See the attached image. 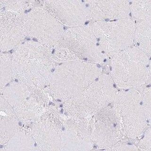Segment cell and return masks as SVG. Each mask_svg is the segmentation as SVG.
I'll use <instances>...</instances> for the list:
<instances>
[{
    "label": "cell",
    "instance_id": "cell-11",
    "mask_svg": "<svg viewBox=\"0 0 151 151\" xmlns=\"http://www.w3.org/2000/svg\"><path fill=\"white\" fill-rule=\"evenodd\" d=\"M45 8L61 24L72 27L84 25L91 20L89 1H45Z\"/></svg>",
    "mask_w": 151,
    "mask_h": 151
},
{
    "label": "cell",
    "instance_id": "cell-23",
    "mask_svg": "<svg viewBox=\"0 0 151 151\" xmlns=\"http://www.w3.org/2000/svg\"><path fill=\"white\" fill-rule=\"evenodd\" d=\"M102 151H139L138 148L133 145L119 143L116 145L105 149Z\"/></svg>",
    "mask_w": 151,
    "mask_h": 151
},
{
    "label": "cell",
    "instance_id": "cell-19",
    "mask_svg": "<svg viewBox=\"0 0 151 151\" xmlns=\"http://www.w3.org/2000/svg\"><path fill=\"white\" fill-rule=\"evenodd\" d=\"M132 16L137 20L144 21L151 19V1H129Z\"/></svg>",
    "mask_w": 151,
    "mask_h": 151
},
{
    "label": "cell",
    "instance_id": "cell-17",
    "mask_svg": "<svg viewBox=\"0 0 151 151\" xmlns=\"http://www.w3.org/2000/svg\"><path fill=\"white\" fill-rule=\"evenodd\" d=\"M134 41L143 52L151 54V19L136 25Z\"/></svg>",
    "mask_w": 151,
    "mask_h": 151
},
{
    "label": "cell",
    "instance_id": "cell-10",
    "mask_svg": "<svg viewBox=\"0 0 151 151\" xmlns=\"http://www.w3.org/2000/svg\"><path fill=\"white\" fill-rule=\"evenodd\" d=\"M92 139L99 149L108 148L119 143L124 137L113 108H105L91 118Z\"/></svg>",
    "mask_w": 151,
    "mask_h": 151
},
{
    "label": "cell",
    "instance_id": "cell-5",
    "mask_svg": "<svg viewBox=\"0 0 151 151\" xmlns=\"http://www.w3.org/2000/svg\"><path fill=\"white\" fill-rule=\"evenodd\" d=\"M56 45L71 60L101 63L107 58L90 24L66 30Z\"/></svg>",
    "mask_w": 151,
    "mask_h": 151
},
{
    "label": "cell",
    "instance_id": "cell-9",
    "mask_svg": "<svg viewBox=\"0 0 151 151\" xmlns=\"http://www.w3.org/2000/svg\"><path fill=\"white\" fill-rule=\"evenodd\" d=\"M60 143V151H90L93 147L91 118L69 117L55 126Z\"/></svg>",
    "mask_w": 151,
    "mask_h": 151
},
{
    "label": "cell",
    "instance_id": "cell-8",
    "mask_svg": "<svg viewBox=\"0 0 151 151\" xmlns=\"http://www.w3.org/2000/svg\"><path fill=\"white\" fill-rule=\"evenodd\" d=\"M23 22L26 36L50 47L56 45L65 31L63 24L46 8L35 7L23 14Z\"/></svg>",
    "mask_w": 151,
    "mask_h": 151
},
{
    "label": "cell",
    "instance_id": "cell-1",
    "mask_svg": "<svg viewBox=\"0 0 151 151\" xmlns=\"http://www.w3.org/2000/svg\"><path fill=\"white\" fill-rule=\"evenodd\" d=\"M53 60L50 46L27 42L17 47L12 56V74L21 84L40 88L50 83Z\"/></svg>",
    "mask_w": 151,
    "mask_h": 151
},
{
    "label": "cell",
    "instance_id": "cell-21",
    "mask_svg": "<svg viewBox=\"0 0 151 151\" xmlns=\"http://www.w3.org/2000/svg\"><path fill=\"white\" fill-rule=\"evenodd\" d=\"M142 96L147 122L151 125V86L144 90Z\"/></svg>",
    "mask_w": 151,
    "mask_h": 151
},
{
    "label": "cell",
    "instance_id": "cell-12",
    "mask_svg": "<svg viewBox=\"0 0 151 151\" xmlns=\"http://www.w3.org/2000/svg\"><path fill=\"white\" fill-rule=\"evenodd\" d=\"M0 34L1 51L6 52L20 45L26 36L23 13L11 11L1 13Z\"/></svg>",
    "mask_w": 151,
    "mask_h": 151
},
{
    "label": "cell",
    "instance_id": "cell-15",
    "mask_svg": "<svg viewBox=\"0 0 151 151\" xmlns=\"http://www.w3.org/2000/svg\"><path fill=\"white\" fill-rule=\"evenodd\" d=\"M31 131L41 151H60V137L54 126L47 122L37 123Z\"/></svg>",
    "mask_w": 151,
    "mask_h": 151
},
{
    "label": "cell",
    "instance_id": "cell-24",
    "mask_svg": "<svg viewBox=\"0 0 151 151\" xmlns=\"http://www.w3.org/2000/svg\"><path fill=\"white\" fill-rule=\"evenodd\" d=\"M149 67H150V72H151V58L150 59V61H149Z\"/></svg>",
    "mask_w": 151,
    "mask_h": 151
},
{
    "label": "cell",
    "instance_id": "cell-2",
    "mask_svg": "<svg viewBox=\"0 0 151 151\" xmlns=\"http://www.w3.org/2000/svg\"><path fill=\"white\" fill-rule=\"evenodd\" d=\"M101 69L82 60L64 62L52 73L50 85L54 97L67 101L78 95L101 75Z\"/></svg>",
    "mask_w": 151,
    "mask_h": 151
},
{
    "label": "cell",
    "instance_id": "cell-20",
    "mask_svg": "<svg viewBox=\"0 0 151 151\" xmlns=\"http://www.w3.org/2000/svg\"><path fill=\"white\" fill-rule=\"evenodd\" d=\"M12 78V57L8 53L1 54V89L5 87Z\"/></svg>",
    "mask_w": 151,
    "mask_h": 151
},
{
    "label": "cell",
    "instance_id": "cell-22",
    "mask_svg": "<svg viewBox=\"0 0 151 151\" xmlns=\"http://www.w3.org/2000/svg\"><path fill=\"white\" fill-rule=\"evenodd\" d=\"M137 148L139 151H151V129L145 132Z\"/></svg>",
    "mask_w": 151,
    "mask_h": 151
},
{
    "label": "cell",
    "instance_id": "cell-4",
    "mask_svg": "<svg viewBox=\"0 0 151 151\" xmlns=\"http://www.w3.org/2000/svg\"><path fill=\"white\" fill-rule=\"evenodd\" d=\"M116 93L111 76L101 75L80 93L66 101L65 110L69 117L91 118L113 102Z\"/></svg>",
    "mask_w": 151,
    "mask_h": 151
},
{
    "label": "cell",
    "instance_id": "cell-14",
    "mask_svg": "<svg viewBox=\"0 0 151 151\" xmlns=\"http://www.w3.org/2000/svg\"><path fill=\"white\" fill-rule=\"evenodd\" d=\"M91 20H119L129 18L130 12L127 1H89Z\"/></svg>",
    "mask_w": 151,
    "mask_h": 151
},
{
    "label": "cell",
    "instance_id": "cell-25",
    "mask_svg": "<svg viewBox=\"0 0 151 151\" xmlns=\"http://www.w3.org/2000/svg\"><path fill=\"white\" fill-rule=\"evenodd\" d=\"M5 151V148H2L1 149V151Z\"/></svg>",
    "mask_w": 151,
    "mask_h": 151
},
{
    "label": "cell",
    "instance_id": "cell-18",
    "mask_svg": "<svg viewBox=\"0 0 151 151\" xmlns=\"http://www.w3.org/2000/svg\"><path fill=\"white\" fill-rule=\"evenodd\" d=\"M15 113L9 114L8 117L1 118V144H6L9 139L18 132L16 119L14 118Z\"/></svg>",
    "mask_w": 151,
    "mask_h": 151
},
{
    "label": "cell",
    "instance_id": "cell-7",
    "mask_svg": "<svg viewBox=\"0 0 151 151\" xmlns=\"http://www.w3.org/2000/svg\"><path fill=\"white\" fill-rule=\"evenodd\" d=\"M90 25L107 58L132 47L134 42L136 25L129 17L114 21H94Z\"/></svg>",
    "mask_w": 151,
    "mask_h": 151
},
{
    "label": "cell",
    "instance_id": "cell-16",
    "mask_svg": "<svg viewBox=\"0 0 151 151\" xmlns=\"http://www.w3.org/2000/svg\"><path fill=\"white\" fill-rule=\"evenodd\" d=\"M5 151H41L32 134L18 131L9 139Z\"/></svg>",
    "mask_w": 151,
    "mask_h": 151
},
{
    "label": "cell",
    "instance_id": "cell-13",
    "mask_svg": "<svg viewBox=\"0 0 151 151\" xmlns=\"http://www.w3.org/2000/svg\"><path fill=\"white\" fill-rule=\"evenodd\" d=\"M33 87L18 83H13L3 92L4 98L14 109L17 113H33L41 106L39 97ZM34 88V87H33ZM35 88V87H34Z\"/></svg>",
    "mask_w": 151,
    "mask_h": 151
},
{
    "label": "cell",
    "instance_id": "cell-3",
    "mask_svg": "<svg viewBox=\"0 0 151 151\" xmlns=\"http://www.w3.org/2000/svg\"><path fill=\"white\" fill-rule=\"evenodd\" d=\"M149 61L147 54L139 47H129L112 57L111 78L119 88H140L151 79Z\"/></svg>",
    "mask_w": 151,
    "mask_h": 151
},
{
    "label": "cell",
    "instance_id": "cell-6",
    "mask_svg": "<svg viewBox=\"0 0 151 151\" xmlns=\"http://www.w3.org/2000/svg\"><path fill=\"white\" fill-rule=\"evenodd\" d=\"M113 102L123 136L130 138L139 137L147 123L141 93L137 89L122 90L117 93Z\"/></svg>",
    "mask_w": 151,
    "mask_h": 151
}]
</instances>
